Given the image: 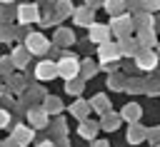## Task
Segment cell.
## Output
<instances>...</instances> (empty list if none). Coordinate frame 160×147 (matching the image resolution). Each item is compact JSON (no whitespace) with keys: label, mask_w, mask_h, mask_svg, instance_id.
I'll list each match as a JSON object with an SVG mask.
<instances>
[{"label":"cell","mask_w":160,"mask_h":147,"mask_svg":"<svg viewBox=\"0 0 160 147\" xmlns=\"http://www.w3.org/2000/svg\"><path fill=\"white\" fill-rule=\"evenodd\" d=\"M55 65H58V75H60L62 80L78 77V72H80V60H78L75 55H70V52H65V55L60 57V62H55Z\"/></svg>","instance_id":"obj_1"},{"label":"cell","mask_w":160,"mask_h":147,"mask_svg":"<svg viewBox=\"0 0 160 147\" xmlns=\"http://www.w3.org/2000/svg\"><path fill=\"white\" fill-rule=\"evenodd\" d=\"M110 27V32H115L118 35V40L120 37H125V35H130L135 27H132V17L128 15V12H120V15H112V22L108 25Z\"/></svg>","instance_id":"obj_2"},{"label":"cell","mask_w":160,"mask_h":147,"mask_svg":"<svg viewBox=\"0 0 160 147\" xmlns=\"http://www.w3.org/2000/svg\"><path fill=\"white\" fill-rule=\"evenodd\" d=\"M135 65H138V70H142V72L155 70V67H158V52L150 50V47H140V50L135 52Z\"/></svg>","instance_id":"obj_3"},{"label":"cell","mask_w":160,"mask_h":147,"mask_svg":"<svg viewBox=\"0 0 160 147\" xmlns=\"http://www.w3.org/2000/svg\"><path fill=\"white\" fill-rule=\"evenodd\" d=\"M25 47H28V52H32V55H45V52L50 50V42H48V37H45L42 32H30V35L25 37Z\"/></svg>","instance_id":"obj_4"},{"label":"cell","mask_w":160,"mask_h":147,"mask_svg":"<svg viewBox=\"0 0 160 147\" xmlns=\"http://www.w3.org/2000/svg\"><path fill=\"white\" fill-rule=\"evenodd\" d=\"M100 65H108V62H115V60H120V47H118V42H110V40H105V42H100Z\"/></svg>","instance_id":"obj_5"},{"label":"cell","mask_w":160,"mask_h":147,"mask_svg":"<svg viewBox=\"0 0 160 147\" xmlns=\"http://www.w3.org/2000/svg\"><path fill=\"white\" fill-rule=\"evenodd\" d=\"M15 17H18L20 22H35V20L40 17V7H38V5H32V2H25V5H20V7H18Z\"/></svg>","instance_id":"obj_6"},{"label":"cell","mask_w":160,"mask_h":147,"mask_svg":"<svg viewBox=\"0 0 160 147\" xmlns=\"http://www.w3.org/2000/svg\"><path fill=\"white\" fill-rule=\"evenodd\" d=\"M35 77H38V80H52V77H58V65H55L52 60H42V62H38V67H35Z\"/></svg>","instance_id":"obj_7"},{"label":"cell","mask_w":160,"mask_h":147,"mask_svg":"<svg viewBox=\"0 0 160 147\" xmlns=\"http://www.w3.org/2000/svg\"><path fill=\"white\" fill-rule=\"evenodd\" d=\"M88 27H90V32H88V37H90L92 42H98V45H100V42H105V40H110V27H108V25H98V22L92 20V22H90Z\"/></svg>","instance_id":"obj_8"},{"label":"cell","mask_w":160,"mask_h":147,"mask_svg":"<svg viewBox=\"0 0 160 147\" xmlns=\"http://www.w3.org/2000/svg\"><path fill=\"white\" fill-rule=\"evenodd\" d=\"M118 47H120V57H135V52L140 50V47H138V40L130 37V35L120 37V40H118Z\"/></svg>","instance_id":"obj_9"},{"label":"cell","mask_w":160,"mask_h":147,"mask_svg":"<svg viewBox=\"0 0 160 147\" xmlns=\"http://www.w3.org/2000/svg\"><path fill=\"white\" fill-rule=\"evenodd\" d=\"M28 120H30V127H48V112L40 107H30L28 110Z\"/></svg>","instance_id":"obj_10"},{"label":"cell","mask_w":160,"mask_h":147,"mask_svg":"<svg viewBox=\"0 0 160 147\" xmlns=\"http://www.w3.org/2000/svg\"><path fill=\"white\" fill-rule=\"evenodd\" d=\"M15 145H20V147H25L30 140H32V127H28V125H18L15 130H12V137H10Z\"/></svg>","instance_id":"obj_11"},{"label":"cell","mask_w":160,"mask_h":147,"mask_svg":"<svg viewBox=\"0 0 160 147\" xmlns=\"http://www.w3.org/2000/svg\"><path fill=\"white\" fill-rule=\"evenodd\" d=\"M145 135H148V130H145L142 125L130 122V127H128V142H130V145H140V142H145Z\"/></svg>","instance_id":"obj_12"},{"label":"cell","mask_w":160,"mask_h":147,"mask_svg":"<svg viewBox=\"0 0 160 147\" xmlns=\"http://www.w3.org/2000/svg\"><path fill=\"white\" fill-rule=\"evenodd\" d=\"M152 22H155V17H152V12H140L138 10V15H135V20H132V27L135 30H152Z\"/></svg>","instance_id":"obj_13"},{"label":"cell","mask_w":160,"mask_h":147,"mask_svg":"<svg viewBox=\"0 0 160 147\" xmlns=\"http://www.w3.org/2000/svg\"><path fill=\"white\" fill-rule=\"evenodd\" d=\"M98 130H100V125L85 117V120H80V127H78V135H80V137H85V140H92V137L98 135Z\"/></svg>","instance_id":"obj_14"},{"label":"cell","mask_w":160,"mask_h":147,"mask_svg":"<svg viewBox=\"0 0 160 147\" xmlns=\"http://www.w3.org/2000/svg\"><path fill=\"white\" fill-rule=\"evenodd\" d=\"M140 115H142V110H140V105H135V102H130V105H125V107L120 110V120H125V122H138Z\"/></svg>","instance_id":"obj_15"},{"label":"cell","mask_w":160,"mask_h":147,"mask_svg":"<svg viewBox=\"0 0 160 147\" xmlns=\"http://www.w3.org/2000/svg\"><path fill=\"white\" fill-rule=\"evenodd\" d=\"M102 130H115L118 125H120V112H112V110H108V112H102L100 115V122H98Z\"/></svg>","instance_id":"obj_16"},{"label":"cell","mask_w":160,"mask_h":147,"mask_svg":"<svg viewBox=\"0 0 160 147\" xmlns=\"http://www.w3.org/2000/svg\"><path fill=\"white\" fill-rule=\"evenodd\" d=\"M92 15H95V10H92L90 5L78 7V10L72 12V17H75V22H78V25H90V22H92Z\"/></svg>","instance_id":"obj_17"},{"label":"cell","mask_w":160,"mask_h":147,"mask_svg":"<svg viewBox=\"0 0 160 147\" xmlns=\"http://www.w3.org/2000/svg\"><path fill=\"white\" fill-rule=\"evenodd\" d=\"M70 115L78 117V120H85V117L90 115V102H85V100H75V102L70 105Z\"/></svg>","instance_id":"obj_18"},{"label":"cell","mask_w":160,"mask_h":147,"mask_svg":"<svg viewBox=\"0 0 160 147\" xmlns=\"http://www.w3.org/2000/svg\"><path fill=\"white\" fill-rule=\"evenodd\" d=\"M28 57H30V52H28V47H25V45H22V47H15V50H12V55H10L12 67H25V65H28Z\"/></svg>","instance_id":"obj_19"},{"label":"cell","mask_w":160,"mask_h":147,"mask_svg":"<svg viewBox=\"0 0 160 147\" xmlns=\"http://www.w3.org/2000/svg\"><path fill=\"white\" fill-rule=\"evenodd\" d=\"M82 90H85V80L78 75V77H70V80H65V92H70V95H82Z\"/></svg>","instance_id":"obj_20"},{"label":"cell","mask_w":160,"mask_h":147,"mask_svg":"<svg viewBox=\"0 0 160 147\" xmlns=\"http://www.w3.org/2000/svg\"><path fill=\"white\" fill-rule=\"evenodd\" d=\"M138 47H152L155 45V30H138Z\"/></svg>","instance_id":"obj_21"},{"label":"cell","mask_w":160,"mask_h":147,"mask_svg":"<svg viewBox=\"0 0 160 147\" xmlns=\"http://www.w3.org/2000/svg\"><path fill=\"white\" fill-rule=\"evenodd\" d=\"M90 110H92V112H98V115L108 112V110H110V102H108V97H105V95H95V97L90 100Z\"/></svg>","instance_id":"obj_22"},{"label":"cell","mask_w":160,"mask_h":147,"mask_svg":"<svg viewBox=\"0 0 160 147\" xmlns=\"http://www.w3.org/2000/svg\"><path fill=\"white\" fill-rule=\"evenodd\" d=\"M42 110H45L48 115H58V112L62 110V102H60L58 97H52V95H45V102H42Z\"/></svg>","instance_id":"obj_23"},{"label":"cell","mask_w":160,"mask_h":147,"mask_svg":"<svg viewBox=\"0 0 160 147\" xmlns=\"http://www.w3.org/2000/svg\"><path fill=\"white\" fill-rule=\"evenodd\" d=\"M102 10L110 15H120L125 12V0H102Z\"/></svg>","instance_id":"obj_24"},{"label":"cell","mask_w":160,"mask_h":147,"mask_svg":"<svg viewBox=\"0 0 160 147\" xmlns=\"http://www.w3.org/2000/svg\"><path fill=\"white\" fill-rule=\"evenodd\" d=\"M70 12H72L70 0H58V2H55V12H52V17H60V20H62V17H68Z\"/></svg>","instance_id":"obj_25"},{"label":"cell","mask_w":160,"mask_h":147,"mask_svg":"<svg viewBox=\"0 0 160 147\" xmlns=\"http://www.w3.org/2000/svg\"><path fill=\"white\" fill-rule=\"evenodd\" d=\"M95 72H98V65H95L92 60H85V62H80V72H78V75H80L82 80H88V77H92Z\"/></svg>","instance_id":"obj_26"},{"label":"cell","mask_w":160,"mask_h":147,"mask_svg":"<svg viewBox=\"0 0 160 147\" xmlns=\"http://www.w3.org/2000/svg\"><path fill=\"white\" fill-rule=\"evenodd\" d=\"M125 80H128L125 75H118V72H112V75L108 77V87H110V90H122V87H125Z\"/></svg>","instance_id":"obj_27"},{"label":"cell","mask_w":160,"mask_h":147,"mask_svg":"<svg viewBox=\"0 0 160 147\" xmlns=\"http://www.w3.org/2000/svg\"><path fill=\"white\" fill-rule=\"evenodd\" d=\"M72 40H75V37H72V32H70V30H65V27H60V30L55 32V42H58V45H70Z\"/></svg>","instance_id":"obj_28"},{"label":"cell","mask_w":160,"mask_h":147,"mask_svg":"<svg viewBox=\"0 0 160 147\" xmlns=\"http://www.w3.org/2000/svg\"><path fill=\"white\" fill-rule=\"evenodd\" d=\"M122 90L125 92H142V82L135 80V77H130V80H125V87Z\"/></svg>","instance_id":"obj_29"},{"label":"cell","mask_w":160,"mask_h":147,"mask_svg":"<svg viewBox=\"0 0 160 147\" xmlns=\"http://www.w3.org/2000/svg\"><path fill=\"white\" fill-rule=\"evenodd\" d=\"M145 140H150L152 145H160V127H150L148 135H145Z\"/></svg>","instance_id":"obj_30"},{"label":"cell","mask_w":160,"mask_h":147,"mask_svg":"<svg viewBox=\"0 0 160 147\" xmlns=\"http://www.w3.org/2000/svg\"><path fill=\"white\" fill-rule=\"evenodd\" d=\"M52 132L55 135H68V125H65V120H58V122H52Z\"/></svg>","instance_id":"obj_31"},{"label":"cell","mask_w":160,"mask_h":147,"mask_svg":"<svg viewBox=\"0 0 160 147\" xmlns=\"http://www.w3.org/2000/svg\"><path fill=\"white\" fill-rule=\"evenodd\" d=\"M142 10H145V12H155V10H160V0H142Z\"/></svg>","instance_id":"obj_32"},{"label":"cell","mask_w":160,"mask_h":147,"mask_svg":"<svg viewBox=\"0 0 160 147\" xmlns=\"http://www.w3.org/2000/svg\"><path fill=\"white\" fill-rule=\"evenodd\" d=\"M15 37V32H12V27H8V25H2L0 27V40L2 42H8V40H12Z\"/></svg>","instance_id":"obj_33"},{"label":"cell","mask_w":160,"mask_h":147,"mask_svg":"<svg viewBox=\"0 0 160 147\" xmlns=\"http://www.w3.org/2000/svg\"><path fill=\"white\" fill-rule=\"evenodd\" d=\"M125 10H132V12L142 10V0H125Z\"/></svg>","instance_id":"obj_34"},{"label":"cell","mask_w":160,"mask_h":147,"mask_svg":"<svg viewBox=\"0 0 160 147\" xmlns=\"http://www.w3.org/2000/svg\"><path fill=\"white\" fill-rule=\"evenodd\" d=\"M10 85L15 87V92H20V90L25 87V82H22V77H18V75H10Z\"/></svg>","instance_id":"obj_35"},{"label":"cell","mask_w":160,"mask_h":147,"mask_svg":"<svg viewBox=\"0 0 160 147\" xmlns=\"http://www.w3.org/2000/svg\"><path fill=\"white\" fill-rule=\"evenodd\" d=\"M10 67H12V60H10V57H5V60H0V70H2L5 75L10 72Z\"/></svg>","instance_id":"obj_36"},{"label":"cell","mask_w":160,"mask_h":147,"mask_svg":"<svg viewBox=\"0 0 160 147\" xmlns=\"http://www.w3.org/2000/svg\"><path fill=\"white\" fill-rule=\"evenodd\" d=\"M10 122V115H8V110H0V127H5Z\"/></svg>","instance_id":"obj_37"},{"label":"cell","mask_w":160,"mask_h":147,"mask_svg":"<svg viewBox=\"0 0 160 147\" xmlns=\"http://www.w3.org/2000/svg\"><path fill=\"white\" fill-rule=\"evenodd\" d=\"M90 147H110V145H108V140H95L92 137V145Z\"/></svg>","instance_id":"obj_38"},{"label":"cell","mask_w":160,"mask_h":147,"mask_svg":"<svg viewBox=\"0 0 160 147\" xmlns=\"http://www.w3.org/2000/svg\"><path fill=\"white\" fill-rule=\"evenodd\" d=\"M0 20H12V12H10V7H5V10L0 12Z\"/></svg>","instance_id":"obj_39"},{"label":"cell","mask_w":160,"mask_h":147,"mask_svg":"<svg viewBox=\"0 0 160 147\" xmlns=\"http://www.w3.org/2000/svg\"><path fill=\"white\" fill-rule=\"evenodd\" d=\"M55 147H70V145H68V140H65V135H62V140H58V142H55Z\"/></svg>","instance_id":"obj_40"},{"label":"cell","mask_w":160,"mask_h":147,"mask_svg":"<svg viewBox=\"0 0 160 147\" xmlns=\"http://www.w3.org/2000/svg\"><path fill=\"white\" fill-rule=\"evenodd\" d=\"M0 147H20V145H15L12 140H8V142H5V145H0Z\"/></svg>","instance_id":"obj_41"},{"label":"cell","mask_w":160,"mask_h":147,"mask_svg":"<svg viewBox=\"0 0 160 147\" xmlns=\"http://www.w3.org/2000/svg\"><path fill=\"white\" fill-rule=\"evenodd\" d=\"M155 27L160 30V15H158V17H155V22H152V30H155Z\"/></svg>","instance_id":"obj_42"},{"label":"cell","mask_w":160,"mask_h":147,"mask_svg":"<svg viewBox=\"0 0 160 147\" xmlns=\"http://www.w3.org/2000/svg\"><path fill=\"white\" fill-rule=\"evenodd\" d=\"M38 147H55V142H40Z\"/></svg>","instance_id":"obj_43"},{"label":"cell","mask_w":160,"mask_h":147,"mask_svg":"<svg viewBox=\"0 0 160 147\" xmlns=\"http://www.w3.org/2000/svg\"><path fill=\"white\" fill-rule=\"evenodd\" d=\"M98 2H102V0H88V5H90V7H95Z\"/></svg>","instance_id":"obj_44"},{"label":"cell","mask_w":160,"mask_h":147,"mask_svg":"<svg viewBox=\"0 0 160 147\" xmlns=\"http://www.w3.org/2000/svg\"><path fill=\"white\" fill-rule=\"evenodd\" d=\"M0 2H12V0H0Z\"/></svg>","instance_id":"obj_45"},{"label":"cell","mask_w":160,"mask_h":147,"mask_svg":"<svg viewBox=\"0 0 160 147\" xmlns=\"http://www.w3.org/2000/svg\"><path fill=\"white\" fill-rule=\"evenodd\" d=\"M158 50H160V42H158ZM158 57H160V52H158Z\"/></svg>","instance_id":"obj_46"},{"label":"cell","mask_w":160,"mask_h":147,"mask_svg":"<svg viewBox=\"0 0 160 147\" xmlns=\"http://www.w3.org/2000/svg\"><path fill=\"white\" fill-rule=\"evenodd\" d=\"M155 147H160V145H155Z\"/></svg>","instance_id":"obj_47"}]
</instances>
